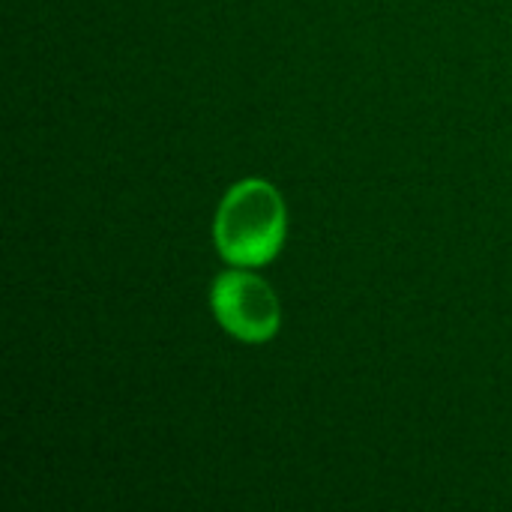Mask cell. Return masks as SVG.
Segmentation results:
<instances>
[{"label": "cell", "instance_id": "obj_1", "mask_svg": "<svg viewBox=\"0 0 512 512\" xmlns=\"http://www.w3.org/2000/svg\"><path fill=\"white\" fill-rule=\"evenodd\" d=\"M288 234V210L279 189L261 177L240 180L216 210L213 240L219 255L234 267L270 264Z\"/></svg>", "mask_w": 512, "mask_h": 512}, {"label": "cell", "instance_id": "obj_2", "mask_svg": "<svg viewBox=\"0 0 512 512\" xmlns=\"http://www.w3.org/2000/svg\"><path fill=\"white\" fill-rule=\"evenodd\" d=\"M210 306L216 321L240 342H270L282 324V306L276 291L249 267L222 273L210 288Z\"/></svg>", "mask_w": 512, "mask_h": 512}]
</instances>
